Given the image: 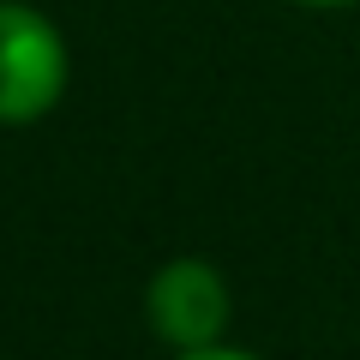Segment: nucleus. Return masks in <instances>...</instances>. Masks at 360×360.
Masks as SVG:
<instances>
[{"instance_id": "1", "label": "nucleus", "mask_w": 360, "mask_h": 360, "mask_svg": "<svg viewBox=\"0 0 360 360\" xmlns=\"http://www.w3.org/2000/svg\"><path fill=\"white\" fill-rule=\"evenodd\" d=\"M66 90V42L37 6L0 0V127L42 120Z\"/></svg>"}, {"instance_id": "2", "label": "nucleus", "mask_w": 360, "mask_h": 360, "mask_svg": "<svg viewBox=\"0 0 360 360\" xmlns=\"http://www.w3.org/2000/svg\"><path fill=\"white\" fill-rule=\"evenodd\" d=\"M144 319L162 342L186 348H217L229 330V283L205 258H168L144 288Z\"/></svg>"}, {"instance_id": "3", "label": "nucleus", "mask_w": 360, "mask_h": 360, "mask_svg": "<svg viewBox=\"0 0 360 360\" xmlns=\"http://www.w3.org/2000/svg\"><path fill=\"white\" fill-rule=\"evenodd\" d=\"M180 360H258V354H240V348H186V354H180Z\"/></svg>"}, {"instance_id": "4", "label": "nucleus", "mask_w": 360, "mask_h": 360, "mask_svg": "<svg viewBox=\"0 0 360 360\" xmlns=\"http://www.w3.org/2000/svg\"><path fill=\"white\" fill-rule=\"evenodd\" d=\"M300 6H354V0H300Z\"/></svg>"}]
</instances>
